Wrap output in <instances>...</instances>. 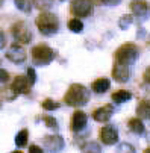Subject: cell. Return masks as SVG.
Masks as SVG:
<instances>
[{"label": "cell", "mask_w": 150, "mask_h": 153, "mask_svg": "<svg viewBox=\"0 0 150 153\" xmlns=\"http://www.w3.org/2000/svg\"><path fill=\"white\" fill-rule=\"evenodd\" d=\"M64 102H65V105L73 108L85 106L90 102V91L82 83H73L68 86L65 96H64Z\"/></svg>", "instance_id": "1"}, {"label": "cell", "mask_w": 150, "mask_h": 153, "mask_svg": "<svg viewBox=\"0 0 150 153\" xmlns=\"http://www.w3.org/2000/svg\"><path fill=\"white\" fill-rule=\"evenodd\" d=\"M35 25H36L38 30L44 35V36H52V35L58 33V30H59V18H58L55 14H50V12L42 11V12L36 17Z\"/></svg>", "instance_id": "2"}, {"label": "cell", "mask_w": 150, "mask_h": 153, "mask_svg": "<svg viewBox=\"0 0 150 153\" xmlns=\"http://www.w3.org/2000/svg\"><path fill=\"white\" fill-rule=\"evenodd\" d=\"M138 58H140V50L135 44H132V42H127V44L120 46L115 50V55H114V61L123 62V64H127V65H132L134 62H137Z\"/></svg>", "instance_id": "3"}, {"label": "cell", "mask_w": 150, "mask_h": 153, "mask_svg": "<svg viewBox=\"0 0 150 153\" xmlns=\"http://www.w3.org/2000/svg\"><path fill=\"white\" fill-rule=\"evenodd\" d=\"M56 58V52L49 47V46H35L32 49V61H33V65H38V67H46L50 62H53Z\"/></svg>", "instance_id": "4"}, {"label": "cell", "mask_w": 150, "mask_h": 153, "mask_svg": "<svg viewBox=\"0 0 150 153\" xmlns=\"http://www.w3.org/2000/svg\"><path fill=\"white\" fill-rule=\"evenodd\" d=\"M12 36L14 39L18 42V44H29L32 41V32L29 29V26L25 23V21H18L11 27Z\"/></svg>", "instance_id": "5"}, {"label": "cell", "mask_w": 150, "mask_h": 153, "mask_svg": "<svg viewBox=\"0 0 150 153\" xmlns=\"http://www.w3.org/2000/svg\"><path fill=\"white\" fill-rule=\"evenodd\" d=\"M70 11L74 17L87 18L93 14L94 5H93L91 0H73L71 5H70Z\"/></svg>", "instance_id": "6"}, {"label": "cell", "mask_w": 150, "mask_h": 153, "mask_svg": "<svg viewBox=\"0 0 150 153\" xmlns=\"http://www.w3.org/2000/svg\"><path fill=\"white\" fill-rule=\"evenodd\" d=\"M112 77L118 83H126L131 77V65L117 62L114 61V67H112Z\"/></svg>", "instance_id": "7"}, {"label": "cell", "mask_w": 150, "mask_h": 153, "mask_svg": "<svg viewBox=\"0 0 150 153\" xmlns=\"http://www.w3.org/2000/svg\"><path fill=\"white\" fill-rule=\"evenodd\" d=\"M131 11L134 12V15L140 20V21H146L150 17V6L147 5V2H143V0H135L129 5Z\"/></svg>", "instance_id": "8"}, {"label": "cell", "mask_w": 150, "mask_h": 153, "mask_svg": "<svg viewBox=\"0 0 150 153\" xmlns=\"http://www.w3.org/2000/svg\"><path fill=\"white\" fill-rule=\"evenodd\" d=\"M100 140L105 146H114L118 141V130L115 126H103L100 130Z\"/></svg>", "instance_id": "9"}, {"label": "cell", "mask_w": 150, "mask_h": 153, "mask_svg": "<svg viewBox=\"0 0 150 153\" xmlns=\"http://www.w3.org/2000/svg\"><path fill=\"white\" fill-rule=\"evenodd\" d=\"M42 144L49 152H61L65 146V141L61 135H46L42 138Z\"/></svg>", "instance_id": "10"}, {"label": "cell", "mask_w": 150, "mask_h": 153, "mask_svg": "<svg viewBox=\"0 0 150 153\" xmlns=\"http://www.w3.org/2000/svg\"><path fill=\"white\" fill-rule=\"evenodd\" d=\"M6 58L14 64H25L26 62V50L20 44H12L6 52Z\"/></svg>", "instance_id": "11"}, {"label": "cell", "mask_w": 150, "mask_h": 153, "mask_svg": "<svg viewBox=\"0 0 150 153\" xmlns=\"http://www.w3.org/2000/svg\"><path fill=\"white\" fill-rule=\"evenodd\" d=\"M11 88L17 94H29L32 85H30L27 76H15L14 77V82L11 83Z\"/></svg>", "instance_id": "12"}, {"label": "cell", "mask_w": 150, "mask_h": 153, "mask_svg": "<svg viewBox=\"0 0 150 153\" xmlns=\"http://www.w3.org/2000/svg\"><path fill=\"white\" fill-rule=\"evenodd\" d=\"M88 126V115L83 111H74L71 115V130L73 132H82V130Z\"/></svg>", "instance_id": "13"}, {"label": "cell", "mask_w": 150, "mask_h": 153, "mask_svg": "<svg viewBox=\"0 0 150 153\" xmlns=\"http://www.w3.org/2000/svg\"><path fill=\"white\" fill-rule=\"evenodd\" d=\"M112 115H114V108L111 105L100 106V108H97V109H94V111H93V118L97 123H106V121H109Z\"/></svg>", "instance_id": "14"}, {"label": "cell", "mask_w": 150, "mask_h": 153, "mask_svg": "<svg viewBox=\"0 0 150 153\" xmlns=\"http://www.w3.org/2000/svg\"><path fill=\"white\" fill-rule=\"evenodd\" d=\"M109 86H111V80L108 77H99L91 83V90L96 94H105L109 90Z\"/></svg>", "instance_id": "15"}, {"label": "cell", "mask_w": 150, "mask_h": 153, "mask_svg": "<svg viewBox=\"0 0 150 153\" xmlns=\"http://www.w3.org/2000/svg\"><path fill=\"white\" fill-rule=\"evenodd\" d=\"M127 127H129V130L135 135H143L146 132V126L140 118H131L127 121Z\"/></svg>", "instance_id": "16"}, {"label": "cell", "mask_w": 150, "mask_h": 153, "mask_svg": "<svg viewBox=\"0 0 150 153\" xmlns=\"http://www.w3.org/2000/svg\"><path fill=\"white\" fill-rule=\"evenodd\" d=\"M137 114L141 118L150 121V100H141L140 102V105L137 108Z\"/></svg>", "instance_id": "17"}, {"label": "cell", "mask_w": 150, "mask_h": 153, "mask_svg": "<svg viewBox=\"0 0 150 153\" xmlns=\"http://www.w3.org/2000/svg\"><path fill=\"white\" fill-rule=\"evenodd\" d=\"M132 99V93H129V91H126V90H118V91H115L114 94H112V100L115 102V103H126V102H129Z\"/></svg>", "instance_id": "18"}, {"label": "cell", "mask_w": 150, "mask_h": 153, "mask_svg": "<svg viewBox=\"0 0 150 153\" xmlns=\"http://www.w3.org/2000/svg\"><path fill=\"white\" fill-rule=\"evenodd\" d=\"M29 141V130L27 129H21L20 132L15 135V146L17 147H25Z\"/></svg>", "instance_id": "19"}, {"label": "cell", "mask_w": 150, "mask_h": 153, "mask_svg": "<svg viewBox=\"0 0 150 153\" xmlns=\"http://www.w3.org/2000/svg\"><path fill=\"white\" fill-rule=\"evenodd\" d=\"M15 2V6H17V9L18 11H21V12H25V14H29L30 11H32V0H14Z\"/></svg>", "instance_id": "20"}, {"label": "cell", "mask_w": 150, "mask_h": 153, "mask_svg": "<svg viewBox=\"0 0 150 153\" xmlns=\"http://www.w3.org/2000/svg\"><path fill=\"white\" fill-rule=\"evenodd\" d=\"M67 26H68V29H70L71 32H74V33H80V32L83 30V23H82L79 18H71L68 23H67Z\"/></svg>", "instance_id": "21"}, {"label": "cell", "mask_w": 150, "mask_h": 153, "mask_svg": "<svg viewBox=\"0 0 150 153\" xmlns=\"http://www.w3.org/2000/svg\"><path fill=\"white\" fill-rule=\"evenodd\" d=\"M132 23H134V15H131V14H124V15H121L120 20H118V26H120V29H123V30H126Z\"/></svg>", "instance_id": "22"}, {"label": "cell", "mask_w": 150, "mask_h": 153, "mask_svg": "<svg viewBox=\"0 0 150 153\" xmlns=\"http://www.w3.org/2000/svg\"><path fill=\"white\" fill-rule=\"evenodd\" d=\"M41 106H42L44 111H56V109L61 108V103H58V102H55L52 99H46L44 102L41 103Z\"/></svg>", "instance_id": "23"}, {"label": "cell", "mask_w": 150, "mask_h": 153, "mask_svg": "<svg viewBox=\"0 0 150 153\" xmlns=\"http://www.w3.org/2000/svg\"><path fill=\"white\" fill-rule=\"evenodd\" d=\"M17 96H18V94L11 88V86H3V88H2V97H3L5 100L11 102V100H14Z\"/></svg>", "instance_id": "24"}, {"label": "cell", "mask_w": 150, "mask_h": 153, "mask_svg": "<svg viewBox=\"0 0 150 153\" xmlns=\"http://www.w3.org/2000/svg\"><path fill=\"white\" fill-rule=\"evenodd\" d=\"M82 152H87V153H100L102 152V147L99 146V143H87L83 146V150Z\"/></svg>", "instance_id": "25"}, {"label": "cell", "mask_w": 150, "mask_h": 153, "mask_svg": "<svg viewBox=\"0 0 150 153\" xmlns=\"http://www.w3.org/2000/svg\"><path fill=\"white\" fill-rule=\"evenodd\" d=\"M42 121L46 123L47 127H52L53 130H59V124H58V121H56L55 117H52V115H44V117H42Z\"/></svg>", "instance_id": "26"}, {"label": "cell", "mask_w": 150, "mask_h": 153, "mask_svg": "<svg viewBox=\"0 0 150 153\" xmlns=\"http://www.w3.org/2000/svg\"><path fill=\"white\" fill-rule=\"evenodd\" d=\"M35 6L41 11H47L53 6V0H35Z\"/></svg>", "instance_id": "27"}, {"label": "cell", "mask_w": 150, "mask_h": 153, "mask_svg": "<svg viewBox=\"0 0 150 153\" xmlns=\"http://www.w3.org/2000/svg\"><path fill=\"white\" fill-rule=\"evenodd\" d=\"M118 152H131V153H134L135 152V147L131 146V144H127V143H123V144L118 146Z\"/></svg>", "instance_id": "28"}, {"label": "cell", "mask_w": 150, "mask_h": 153, "mask_svg": "<svg viewBox=\"0 0 150 153\" xmlns=\"http://www.w3.org/2000/svg\"><path fill=\"white\" fill-rule=\"evenodd\" d=\"M97 2L105 5V6H117L121 3V0H97Z\"/></svg>", "instance_id": "29"}, {"label": "cell", "mask_w": 150, "mask_h": 153, "mask_svg": "<svg viewBox=\"0 0 150 153\" xmlns=\"http://www.w3.org/2000/svg\"><path fill=\"white\" fill-rule=\"evenodd\" d=\"M27 79H29L30 85L33 86L35 82H36V74H35V70L33 68H27Z\"/></svg>", "instance_id": "30"}, {"label": "cell", "mask_w": 150, "mask_h": 153, "mask_svg": "<svg viewBox=\"0 0 150 153\" xmlns=\"http://www.w3.org/2000/svg\"><path fill=\"white\" fill-rule=\"evenodd\" d=\"M8 80H9V73L6 70H3V68H0V82L6 83Z\"/></svg>", "instance_id": "31"}, {"label": "cell", "mask_w": 150, "mask_h": 153, "mask_svg": "<svg viewBox=\"0 0 150 153\" xmlns=\"http://www.w3.org/2000/svg\"><path fill=\"white\" fill-rule=\"evenodd\" d=\"M5 46H6V36L2 30H0V50L5 49Z\"/></svg>", "instance_id": "32"}, {"label": "cell", "mask_w": 150, "mask_h": 153, "mask_svg": "<svg viewBox=\"0 0 150 153\" xmlns=\"http://www.w3.org/2000/svg\"><path fill=\"white\" fill-rule=\"evenodd\" d=\"M29 152H30V153H42L44 150H41V147H38V146L32 144V146L29 147Z\"/></svg>", "instance_id": "33"}, {"label": "cell", "mask_w": 150, "mask_h": 153, "mask_svg": "<svg viewBox=\"0 0 150 153\" xmlns=\"http://www.w3.org/2000/svg\"><path fill=\"white\" fill-rule=\"evenodd\" d=\"M144 80H146L147 83H150V67L146 68V71H144Z\"/></svg>", "instance_id": "34"}, {"label": "cell", "mask_w": 150, "mask_h": 153, "mask_svg": "<svg viewBox=\"0 0 150 153\" xmlns=\"http://www.w3.org/2000/svg\"><path fill=\"white\" fill-rule=\"evenodd\" d=\"M144 153H150V147H147V149L144 150Z\"/></svg>", "instance_id": "35"}, {"label": "cell", "mask_w": 150, "mask_h": 153, "mask_svg": "<svg viewBox=\"0 0 150 153\" xmlns=\"http://www.w3.org/2000/svg\"><path fill=\"white\" fill-rule=\"evenodd\" d=\"M3 2H5V0H0V8H2V6H3Z\"/></svg>", "instance_id": "36"}, {"label": "cell", "mask_w": 150, "mask_h": 153, "mask_svg": "<svg viewBox=\"0 0 150 153\" xmlns=\"http://www.w3.org/2000/svg\"><path fill=\"white\" fill-rule=\"evenodd\" d=\"M0 108H2V105H0Z\"/></svg>", "instance_id": "37"}, {"label": "cell", "mask_w": 150, "mask_h": 153, "mask_svg": "<svg viewBox=\"0 0 150 153\" xmlns=\"http://www.w3.org/2000/svg\"><path fill=\"white\" fill-rule=\"evenodd\" d=\"M62 2H64V0H62Z\"/></svg>", "instance_id": "38"}]
</instances>
